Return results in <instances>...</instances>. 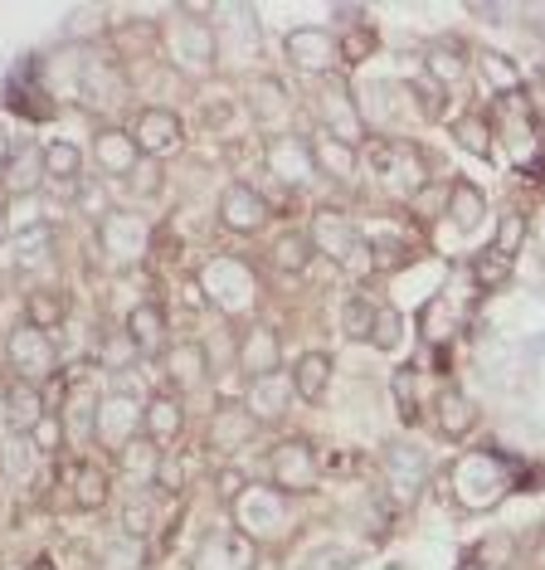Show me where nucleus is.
I'll list each match as a JSON object with an SVG mask.
<instances>
[{"instance_id": "nucleus-1", "label": "nucleus", "mask_w": 545, "mask_h": 570, "mask_svg": "<svg viewBox=\"0 0 545 570\" xmlns=\"http://www.w3.org/2000/svg\"><path fill=\"white\" fill-rule=\"evenodd\" d=\"M307 244H311V254L331 258V264H341L346 274H356V278L375 274L370 235L350 215L331 210V205H327V210H311V219H307Z\"/></svg>"}, {"instance_id": "nucleus-2", "label": "nucleus", "mask_w": 545, "mask_h": 570, "mask_svg": "<svg viewBox=\"0 0 545 570\" xmlns=\"http://www.w3.org/2000/svg\"><path fill=\"white\" fill-rule=\"evenodd\" d=\"M264 473L278 498H307L321 483V449L303 434H288L264 453Z\"/></svg>"}, {"instance_id": "nucleus-3", "label": "nucleus", "mask_w": 545, "mask_h": 570, "mask_svg": "<svg viewBox=\"0 0 545 570\" xmlns=\"http://www.w3.org/2000/svg\"><path fill=\"white\" fill-rule=\"evenodd\" d=\"M366 147V166L375 180H385L395 196H419L428 186V157L414 141H389V137H366L360 141Z\"/></svg>"}, {"instance_id": "nucleus-4", "label": "nucleus", "mask_w": 545, "mask_h": 570, "mask_svg": "<svg viewBox=\"0 0 545 570\" xmlns=\"http://www.w3.org/2000/svg\"><path fill=\"white\" fill-rule=\"evenodd\" d=\"M428 473H434V459L428 449L409 444V439H395L385 449V463H380V478H385V508H414L428 488Z\"/></svg>"}, {"instance_id": "nucleus-5", "label": "nucleus", "mask_w": 545, "mask_h": 570, "mask_svg": "<svg viewBox=\"0 0 545 570\" xmlns=\"http://www.w3.org/2000/svg\"><path fill=\"white\" fill-rule=\"evenodd\" d=\"M283 59L293 63L303 79H331L336 69H341V55H336V30L327 24H293L288 35H283Z\"/></svg>"}, {"instance_id": "nucleus-6", "label": "nucleus", "mask_w": 545, "mask_h": 570, "mask_svg": "<svg viewBox=\"0 0 545 570\" xmlns=\"http://www.w3.org/2000/svg\"><path fill=\"white\" fill-rule=\"evenodd\" d=\"M317 132H327V137H336V141H350V147H360L370 132H366V112H360V102H356V94L336 79H321V88H317Z\"/></svg>"}, {"instance_id": "nucleus-7", "label": "nucleus", "mask_w": 545, "mask_h": 570, "mask_svg": "<svg viewBox=\"0 0 545 570\" xmlns=\"http://www.w3.org/2000/svg\"><path fill=\"white\" fill-rule=\"evenodd\" d=\"M98 244H102V254H108L117 268L141 264V258L151 254V225H147V215H137V210H108V215H98Z\"/></svg>"}, {"instance_id": "nucleus-8", "label": "nucleus", "mask_w": 545, "mask_h": 570, "mask_svg": "<svg viewBox=\"0 0 545 570\" xmlns=\"http://www.w3.org/2000/svg\"><path fill=\"white\" fill-rule=\"evenodd\" d=\"M6 361H10V371H16L20 381L39 385V381H49V375L59 371V346H54V336L49 332L20 322V327H10V336H6Z\"/></svg>"}, {"instance_id": "nucleus-9", "label": "nucleus", "mask_w": 545, "mask_h": 570, "mask_svg": "<svg viewBox=\"0 0 545 570\" xmlns=\"http://www.w3.org/2000/svg\"><path fill=\"white\" fill-rule=\"evenodd\" d=\"M272 219V200L264 196L258 186H249V180H229L225 190H219V225L229 229V235H264Z\"/></svg>"}, {"instance_id": "nucleus-10", "label": "nucleus", "mask_w": 545, "mask_h": 570, "mask_svg": "<svg viewBox=\"0 0 545 570\" xmlns=\"http://www.w3.org/2000/svg\"><path fill=\"white\" fill-rule=\"evenodd\" d=\"M127 132H132V141H137L141 157H156V161L176 157V151L186 147V122H180V112H176V108H161V102L141 108Z\"/></svg>"}, {"instance_id": "nucleus-11", "label": "nucleus", "mask_w": 545, "mask_h": 570, "mask_svg": "<svg viewBox=\"0 0 545 570\" xmlns=\"http://www.w3.org/2000/svg\"><path fill=\"white\" fill-rule=\"evenodd\" d=\"M166 40H171V55L186 73H210L219 63V35L205 24V16H195V10L180 16V24L166 35Z\"/></svg>"}, {"instance_id": "nucleus-12", "label": "nucleus", "mask_w": 545, "mask_h": 570, "mask_svg": "<svg viewBox=\"0 0 545 570\" xmlns=\"http://www.w3.org/2000/svg\"><path fill=\"white\" fill-rule=\"evenodd\" d=\"M268 176L278 180L283 190H307L311 176H317V161H311V141L297 132H278L268 141Z\"/></svg>"}, {"instance_id": "nucleus-13", "label": "nucleus", "mask_w": 545, "mask_h": 570, "mask_svg": "<svg viewBox=\"0 0 545 570\" xmlns=\"http://www.w3.org/2000/svg\"><path fill=\"white\" fill-rule=\"evenodd\" d=\"M200 293L210 297L215 307H225V313L244 307L254 297L249 264H239V258H210V264H205V274H200Z\"/></svg>"}, {"instance_id": "nucleus-14", "label": "nucleus", "mask_w": 545, "mask_h": 570, "mask_svg": "<svg viewBox=\"0 0 545 570\" xmlns=\"http://www.w3.org/2000/svg\"><path fill=\"white\" fill-rule=\"evenodd\" d=\"M122 332H127V342L137 346L141 361H147V356L161 361L166 352H171V322H166V307L151 303V297H147V303H137L132 313H127Z\"/></svg>"}, {"instance_id": "nucleus-15", "label": "nucleus", "mask_w": 545, "mask_h": 570, "mask_svg": "<svg viewBox=\"0 0 545 570\" xmlns=\"http://www.w3.org/2000/svg\"><path fill=\"white\" fill-rule=\"evenodd\" d=\"M234 361H239V371L249 375V381L278 375L283 371V336L272 332L268 322H254V327L239 336V352H234Z\"/></svg>"}, {"instance_id": "nucleus-16", "label": "nucleus", "mask_w": 545, "mask_h": 570, "mask_svg": "<svg viewBox=\"0 0 545 570\" xmlns=\"http://www.w3.org/2000/svg\"><path fill=\"white\" fill-rule=\"evenodd\" d=\"M141 434H147L161 453L176 449L180 439H186V405H180V395L156 391L147 405H141Z\"/></svg>"}, {"instance_id": "nucleus-17", "label": "nucleus", "mask_w": 545, "mask_h": 570, "mask_svg": "<svg viewBox=\"0 0 545 570\" xmlns=\"http://www.w3.org/2000/svg\"><path fill=\"white\" fill-rule=\"evenodd\" d=\"M254 434H258V420L244 410V400H225V405L215 410V420H210V449L219 453V459H234L244 444H254Z\"/></svg>"}, {"instance_id": "nucleus-18", "label": "nucleus", "mask_w": 545, "mask_h": 570, "mask_svg": "<svg viewBox=\"0 0 545 570\" xmlns=\"http://www.w3.org/2000/svg\"><path fill=\"white\" fill-rule=\"evenodd\" d=\"M467 59H473V49H467L463 40H428L424 45V79H434L438 88H463L467 83Z\"/></svg>"}, {"instance_id": "nucleus-19", "label": "nucleus", "mask_w": 545, "mask_h": 570, "mask_svg": "<svg viewBox=\"0 0 545 570\" xmlns=\"http://www.w3.org/2000/svg\"><path fill=\"white\" fill-rule=\"evenodd\" d=\"M477 405L467 400V391H458V385H438V395H434V424H438V434L453 439V444H463L467 434L477 430Z\"/></svg>"}, {"instance_id": "nucleus-20", "label": "nucleus", "mask_w": 545, "mask_h": 570, "mask_svg": "<svg viewBox=\"0 0 545 570\" xmlns=\"http://www.w3.org/2000/svg\"><path fill=\"white\" fill-rule=\"evenodd\" d=\"M137 161H141V151H137V141H132L127 127H102V132L93 137V166L108 180H127Z\"/></svg>"}, {"instance_id": "nucleus-21", "label": "nucleus", "mask_w": 545, "mask_h": 570, "mask_svg": "<svg viewBox=\"0 0 545 570\" xmlns=\"http://www.w3.org/2000/svg\"><path fill=\"white\" fill-rule=\"evenodd\" d=\"M132 434H141V405H132V400H117V395H102L93 439H98V444L108 449V453H117Z\"/></svg>"}, {"instance_id": "nucleus-22", "label": "nucleus", "mask_w": 545, "mask_h": 570, "mask_svg": "<svg viewBox=\"0 0 545 570\" xmlns=\"http://www.w3.org/2000/svg\"><path fill=\"white\" fill-rule=\"evenodd\" d=\"M6 424H10V434H20V439H30L39 424L49 420V395H44V385H30V381H20V385H10V395H6Z\"/></svg>"}, {"instance_id": "nucleus-23", "label": "nucleus", "mask_w": 545, "mask_h": 570, "mask_svg": "<svg viewBox=\"0 0 545 570\" xmlns=\"http://www.w3.org/2000/svg\"><path fill=\"white\" fill-rule=\"evenodd\" d=\"M311 161H317V176L336 180V186H350V180L360 176V147H350V141H336L327 132H311Z\"/></svg>"}, {"instance_id": "nucleus-24", "label": "nucleus", "mask_w": 545, "mask_h": 570, "mask_svg": "<svg viewBox=\"0 0 545 570\" xmlns=\"http://www.w3.org/2000/svg\"><path fill=\"white\" fill-rule=\"evenodd\" d=\"M331 371H336L331 352H303V356L293 361V371H288L293 395L307 400V405H321V400H327V391H331Z\"/></svg>"}, {"instance_id": "nucleus-25", "label": "nucleus", "mask_w": 545, "mask_h": 570, "mask_svg": "<svg viewBox=\"0 0 545 570\" xmlns=\"http://www.w3.org/2000/svg\"><path fill=\"white\" fill-rule=\"evenodd\" d=\"M293 381L288 375H264V381H249V395H244V410L254 414L258 424H272V420H283L288 414V405H293Z\"/></svg>"}, {"instance_id": "nucleus-26", "label": "nucleus", "mask_w": 545, "mask_h": 570, "mask_svg": "<svg viewBox=\"0 0 545 570\" xmlns=\"http://www.w3.org/2000/svg\"><path fill=\"white\" fill-rule=\"evenodd\" d=\"M161 371L176 391H195V385L210 381V366H205V346L200 342H171V352L161 356Z\"/></svg>"}, {"instance_id": "nucleus-27", "label": "nucleus", "mask_w": 545, "mask_h": 570, "mask_svg": "<svg viewBox=\"0 0 545 570\" xmlns=\"http://www.w3.org/2000/svg\"><path fill=\"white\" fill-rule=\"evenodd\" d=\"M69 498H73V508H78V512H98V508H108V498H112V478H108V469H98V463L78 459V463H73V473H69Z\"/></svg>"}, {"instance_id": "nucleus-28", "label": "nucleus", "mask_w": 545, "mask_h": 570, "mask_svg": "<svg viewBox=\"0 0 545 570\" xmlns=\"http://www.w3.org/2000/svg\"><path fill=\"white\" fill-rule=\"evenodd\" d=\"M39 176H44V147H34V141H20V147L10 151V161L0 166V186H6L10 196H30L39 186Z\"/></svg>"}, {"instance_id": "nucleus-29", "label": "nucleus", "mask_w": 545, "mask_h": 570, "mask_svg": "<svg viewBox=\"0 0 545 570\" xmlns=\"http://www.w3.org/2000/svg\"><path fill=\"white\" fill-rule=\"evenodd\" d=\"M458 483H463V508H492V498L502 492V469L492 459H463V469H458Z\"/></svg>"}, {"instance_id": "nucleus-30", "label": "nucleus", "mask_w": 545, "mask_h": 570, "mask_svg": "<svg viewBox=\"0 0 545 570\" xmlns=\"http://www.w3.org/2000/svg\"><path fill=\"white\" fill-rule=\"evenodd\" d=\"M98 405H102V395L93 391V385H83L78 381V391H69V400H63V434L69 439H78V444H83V439H93V430H98Z\"/></svg>"}, {"instance_id": "nucleus-31", "label": "nucleus", "mask_w": 545, "mask_h": 570, "mask_svg": "<svg viewBox=\"0 0 545 570\" xmlns=\"http://www.w3.org/2000/svg\"><path fill=\"white\" fill-rule=\"evenodd\" d=\"M448 219H453V229H477L487 219V190L477 180L458 176L448 186Z\"/></svg>"}, {"instance_id": "nucleus-32", "label": "nucleus", "mask_w": 545, "mask_h": 570, "mask_svg": "<svg viewBox=\"0 0 545 570\" xmlns=\"http://www.w3.org/2000/svg\"><path fill=\"white\" fill-rule=\"evenodd\" d=\"M375 317H380V303H375L370 293H346L341 307H336V322H341L346 342H370Z\"/></svg>"}, {"instance_id": "nucleus-33", "label": "nucleus", "mask_w": 545, "mask_h": 570, "mask_svg": "<svg viewBox=\"0 0 545 570\" xmlns=\"http://www.w3.org/2000/svg\"><path fill=\"white\" fill-rule=\"evenodd\" d=\"M448 132H453V141H458L467 157L492 161V118H487V112H477V108L458 112V118L448 122Z\"/></svg>"}, {"instance_id": "nucleus-34", "label": "nucleus", "mask_w": 545, "mask_h": 570, "mask_svg": "<svg viewBox=\"0 0 545 570\" xmlns=\"http://www.w3.org/2000/svg\"><path fill=\"white\" fill-rule=\"evenodd\" d=\"M24 322L54 336L63 322H69V297L54 293V288H30L24 293Z\"/></svg>"}, {"instance_id": "nucleus-35", "label": "nucleus", "mask_w": 545, "mask_h": 570, "mask_svg": "<svg viewBox=\"0 0 545 570\" xmlns=\"http://www.w3.org/2000/svg\"><path fill=\"white\" fill-rule=\"evenodd\" d=\"M244 102H249V112L254 118H283V112L293 108L288 102V88H283L278 79H272V73H258V79H249L244 83Z\"/></svg>"}, {"instance_id": "nucleus-36", "label": "nucleus", "mask_w": 545, "mask_h": 570, "mask_svg": "<svg viewBox=\"0 0 545 570\" xmlns=\"http://www.w3.org/2000/svg\"><path fill=\"white\" fill-rule=\"evenodd\" d=\"M405 94H409V102H414V112H419L424 122H444L448 118V88H438L434 79H424V73H409L405 79Z\"/></svg>"}, {"instance_id": "nucleus-37", "label": "nucleus", "mask_w": 545, "mask_h": 570, "mask_svg": "<svg viewBox=\"0 0 545 570\" xmlns=\"http://www.w3.org/2000/svg\"><path fill=\"white\" fill-rule=\"evenodd\" d=\"M156 498H161L156 488H137L132 498L122 502V531L132 541H147L151 531H156Z\"/></svg>"}, {"instance_id": "nucleus-38", "label": "nucleus", "mask_w": 545, "mask_h": 570, "mask_svg": "<svg viewBox=\"0 0 545 570\" xmlns=\"http://www.w3.org/2000/svg\"><path fill=\"white\" fill-rule=\"evenodd\" d=\"M112 459L122 463L127 478H141V483H151V478H156V463H161V449H156L147 434H132L122 449L112 453Z\"/></svg>"}, {"instance_id": "nucleus-39", "label": "nucleus", "mask_w": 545, "mask_h": 570, "mask_svg": "<svg viewBox=\"0 0 545 570\" xmlns=\"http://www.w3.org/2000/svg\"><path fill=\"white\" fill-rule=\"evenodd\" d=\"M83 176V151H78V141H44V180H59V186H69V180Z\"/></svg>"}, {"instance_id": "nucleus-40", "label": "nucleus", "mask_w": 545, "mask_h": 570, "mask_svg": "<svg viewBox=\"0 0 545 570\" xmlns=\"http://www.w3.org/2000/svg\"><path fill=\"white\" fill-rule=\"evenodd\" d=\"M506 283H512V258L487 244V249L473 258V288L477 293H497V288H506Z\"/></svg>"}, {"instance_id": "nucleus-41", "label": "nucleus", "mask_w": 545, "mask_h": 570, "mask_svg": "<svg viewBox=\"0 0 545 570\" xmlns=\"http://www.w3.org/2000/svg\"><path fill=\"white\" fill-rule=\"evenodd\" d=\"M272 268H283V274H303V268H311L307 229H288V235L272 239Z\"/></svg>"}, {"instance_id": "nucleus-42", "label": "nucleus", "mask_w": 545, "mask_h": 570, "mask_svg": "<svg viewBox=\"0 0 545 570\" xmlns=\"http://www.w3.org/2000/svg\"><path fill=\"white\" fill-rule=\"evenodd\" d=\"M477 69H483V79L497 88V94H516L522 88V73H516V59H506L502 49H477Z\"/></svg>"}, {"instance_id": "nucleus-43", "label": "nucleus", "mask_w": 545, "mask_h": 570, "mask_svg": "<svg viewBox=\"0 0 545 570\" xmlns=\"http://www.w3.org/2000/svg\"><path fill=\"white\" fill-rule=\"evenodd\" d=\"M122 186H127V196H132V200H161V190H166V166L156 161V157H141Z\"/></svg>"}, {"instance_id": "nucleus-44", "label": "nucleus", "mask_w": 545, "mask_h": 570, "mask_svg": "<svg viewBox=\"0 0 545 570\" xmlns=\"http://www.w3.org/2000/svg\"><path fill=\"white\" fill-rule=\"evenodd\" d=\"M249 488H254V473L244 469V463H219L215 469V498L225 502V508H234Z\"/></svg>"}, {"instance_id": "nucleus-45", "label": "nucleus", "mask_w": 545, "mask_h": 570, "mask_svg": "<svg viewBox=\"0 0 545 570\" xmlns=\"http://www.w3.org/2000/svg\"><path fill=\"white\" fill-rule=\"evenodd\" d=\"M399 342H405V313H399V307H380L366 346H375V352H399Z\"/></svg>"}, {"instance_id": "nucleus-46", "label": "nucleus", "mask_w": 545, "mask_h": 570, "mask_svg": "<svg viewBox=\"0 0 545 570\" xmlns=\"http://www.w3.org/2000/svg\"><path fill=\"white\" fill-rule=\"evenodd\" d=\"M375 49H380V40H375V30H370L366 20H360L356 30L336 35V55H341V63H360V59H370Z\"/></svg>"}, {"instance_id": "nucleus-47", "label": "nucleus", "mask_w": 545, "mask_h": 570, "mask_svg": "<svg viewBox=\"0 0 545 570\" xmlns=\"http://www.w3.org/2000/svg\"><path fill=\"white\" fill-rule=\"evenodd\" d=\"M522 244H526V215L522 210H506L502 225H497V239H492V249H502L506 258H516Z\"/></svg>"}, {"instance_id": "nucleus-48", "label": "nucleus", "mask_w": 545, "mask_h": 570, "mask_svg": "<svg viewBox=\"0 0 545 570\" xmlns=\"http://www.w3.org/2000/svg\"><path fill=\"white\" fill-rule=\"evenodd\" d=\"M151 488L161 492V498H176V492L186 488V459H176V453H161V463H156Z\"/></svg>"}, {"instance_id": "nucleus-49", "label": "nucleus", "mask_w": 545, "mask_h": 570, "mask_svg": "<svg viewBox=\"0 0 545 570\" xmlns=\"http://www.w3.org/2000/svg\"><path fill=\"white\" fill-rule=\"evenodd\" d=\"M98 361L102 366H108V375H117V371H127V366H137V346L127 342V332L122 336H108V342H102V352H98Z\"/></svg>"}, {"instance_id": "nucleus-50", "label": "nucleus", "mask_w": 545, "mask_h": 570, "mask_svg": "<svg viewBox=\"0 0 545 570\" xmlns=\"http://www.w3.org/2000/svg\"><path fill=\"white\" fill-rule=\"evenodd\" d=\"M112 395L117 400H132V405H147V400H151V391H147V381H141L137 366H127V371L112 375Z\"/></svg>"}, {"instance_id": "nucleus-51", "label": "nucleus", "mask_w": 545, "mask_h": 570, "mask_svg": "<svg viewBox=\"0 0 545 570\" xmlns=\"http://www.w3.org/2000/svg\"><path fill=\"white\" fill-rule=\"evenodd\" d=\"M303 570H356V556H350L346 547H317L303 561Z\"/></svg>"}, {"instance_id": "nucleus-52", "label": "nucleus", "mask_w": 545, "mask_h": 570, "mask_svg": "<svg viewBox=\"0 0 545 570\" xmlns=\"http://www.w3.org/2000/svg\"><path fill=\"white\" fill-rule=\"evenodd\" d=\"M30 444H34V453H59L63 444H69V434H63V420H59V414H49V420L39 424V430L30 434Z\"/></svg>"}, {"instance_id": "nucleus-53", "label": "nucleus", "mask_w": 545, "mask_h": 570, "mask_svg": "<svg viewBox=\"0 0 545 570\" xmlns=\"http://www.w3.org/2000/svg\"><path fill=\"white\" fill-rule=\"evenodd\" d=\"M395 395H399V414H405L409 424L419 420V410H414V371H409V366L399 371V381H395Z\"/></svg>"}, {"instance_id": "nucleus-54", "label": "nucleus", "mask_w": 545, "mask_h": 570, "mask_svg": "<svg viewBox=\"0 0 545 570\" xmlns=\"http://www.w3.org/2000/svg\"><path fill=\"white\" fill-rule=\"evenodd\" d=\"M10 151H16V141H10V132H6V127H0V166L10 161Z\"/></svg>"}, {"instance_id": "nucleus-55", "label": "nucleus", "mask_w": 545, "mask_h": 570, "mask_svg": "<svg viewBox=\"0 0 545 570\" xmlns=\"http://www.w3.org/2000/svg\"><path fill=\"white\" fill-rule=\"evenodd\" d=\"M458 570H487V561H483V556H467V561H463Z\"/></svg>"}, {"instance_id": "nucleus-56", "label": "nucleus", "mask_w": 545, "mask_h": 570, "mask_svg": "<svg viewBox=\"0 0 545 570\" xmlns=\"http://www.w3.org/2000/svg\"><path fill=\"white\" fill-rule=\"evenodd\" d=\"M6 239H10V215L0 210V244H6Z\"/></svg>"}, {"instance_id": "nucleus-57", "label": "nucleus", "mask_w": 545, "mask_h": 570, "mask_svg": "<svg viewBox=\"0 0 545 570\" xmlns=\"http://www.w3.org/2000/svg\"><path fill=\"white\" fill-rule=\"evenodd\" d=\"M6 395H10V381H6V371H0V405H6Z\"/></svg>"}, {"instance_id": "nucleus-58", "label": "nucleus", "mask_w": 545, "mask_h": 570, "mask_svg": "<svg viewBox=\"0 0 545 570\" xmlns=\"http://www.w3.org/2000/svg\"><path fill=\"white\" fill-rule=\"evenodd\" d=\"M24 570H54V561H30Z\"/></svg>"}]
</instances>
